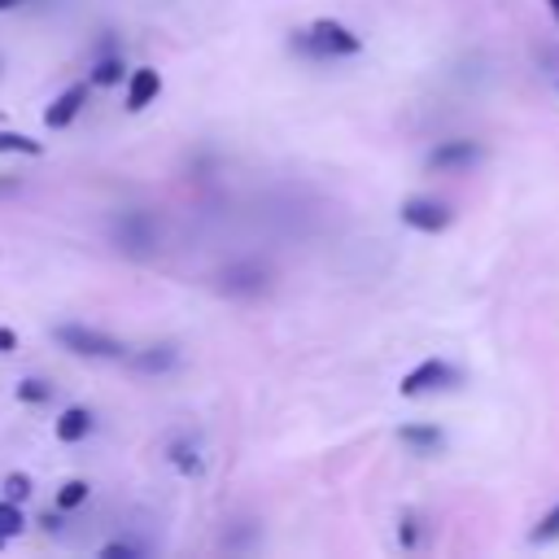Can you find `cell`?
<instances>
[{
  "label": "cell",
  "mask_w": 559,
  "mask_h": 559,
  "mask_svg": "<svg viewBox=\"0 0 559 559\" xmlns=\"http://www.w3.org/2000/svg\"><path fill=\"white\" fill-rule=\"evenodd\" d=\"M293 48H301V52H310V57H354V52L362 48V39H358L349 26H341V22H332V17H319L310 31H301V35L293 39Z\"/></svg>",
  "instance_id": "cell-1"
},
{
  "label": "cell",
  "mask_w": 559,
  "mask_h": 559,
  "mask_svg": "<svg viewBox=\"0 0 559 559\" xmlns=\"http://www.w3.org/2000/svg\"><path fill=\"white\" fill-rule=\"evenodd\" d=\"M57 341L70 349V354H83V358H122V341L96 332V328H83V323H66L57 328Z\"/></svg>",
  "instance_id": "cell-2"
},
{
  "label": "cell",
  "mask_w": 559,
  "mask_h": 559,
  "mask_svg": "<svg viewBox=\"0 0 559 559\" xmlns=\"http://www.w3.org/2000/svg\"><path fill=\"white\" fill-rule=\"evenodd\" d=\"M459 380V371L450 367V362H441V358H424L415 371H406L402 376V397H419V393H428V389H450Z\"/></svg>",
  "instance_id": "cell-3"
},
{
  "label": "cell",
  "mask_w": 559,
  "mask_h": 559,
  "mask_svg": "<svg viewBox=\"0 0 559 559\" xmlns=\"http://www.w3.org/2000/svg\"><path fill=\"white\" fill-rule=\"evenodd\" d=\"M402 223L415 227V231H445L450 227V210L432 197H411L402 201Z\"/></svg>",
  "instance_id": "cell-4"
},
{
  "label": "cell",
  "mask_w": 559,
  "mask_h": 559,
  "mask_svg": "<svg viewBox=\"0 0 559 559\" xmlns=\"http://www.w3.org/2000/svg\"><path fill=\"white\" fill-rule=\"evenodd\" d=\"M480 157V144L476 140H445V144H437L432 153H428V166L432 170H463V166H472Z\"/></svg>",
  "instance_id": "cell-5"
},
{
  "label": "cell",
  "mask_w": 559,
  "mask_h": 559,
  "mask_svg": "<svg viewBox=\"0 0 559 559\" xmlns=\"http://www.w3.org/2000/svg\"><path fill=\"white\" fill-rule=\"evenodd\" d=\"M83 105H87V83H74V87H66V92L44 109V122H48V127H70Z\"/></svg>",
  "instance_id": "cell-6"
},
{
  "label": "cell",
  "mask_w": 559,
  "mask_h": 559,
  "mask_svg": "<svg viewBox=\"0 0 559 559\" xmlns=\"http://www.w3.org/2000/svg\"><path fill=\"white\" fill-rule=\"evenodd\" d=\"M162 92V74L157 70H131V83H127V109H144L153 96Z\"/></svg>",
  "instance_id": "cell-7"
},
{
  "label": "cell",
  "mask_w": 559,
  "mask_h": 559,
  "mask_svg": "<svg viewBox=\"0 0 559 559\" xmlns=\"http://www.w3.org/2000/svg\"><path fill=\"white\" fill-rule=\"evenodd\" d=\"M266 284V271L258 262H240V266H227L223 271V288L227 293H258Z\"/></svg>",
  "instance_id": "cell-8"
},
{
  "label": "cell",
  "mask_w": 559,
  "mask_h": 559,
  "mask_svg": "<svg viewBox=\"0 0 559 559\" xmlns=\"http://www.w3.org/2000/svg\"><path fill=\"white\" fill-rule=\"evenodd\" d=\"M114 231H118V240H122L127 249H135V253L153 245V223H148V214H127Z\"/></svg>",
  "instance_id": "cell-9"
},
{
  "label": "cell",
  "mask_w": 559,
  "mask_h": 559,
  "mask_svg": "<svg viewBox=\"0 0 559 559\" xmlns=\"http://www.w3.org/2000/svg\"><path fill=\"white\" fill-rule=\"evenodd\" d=\"M87 432H92V415H87L83 406H70V411H61V419H57V437H61L66 445L83 441Z\"/></svg>",
  "instance_id": "cell-10"
},
{
  "label": "cell",
  "mask_w": 559,
  "mask_h": 559,
  "mask_svg": "<svg viewBox=\"0 0 559 559\" xmlns=\"http://www.w3.org/2000/svg\"><path fill=\"white\" fill-rule=\"evenodd\" d=\"M402 441L406 445H415V450H441V432L437 428H402Z\"/></svg>",
  "instance_id": "cell-11"
},
{
  "label": "cell",
  "mask_w": 559,
  "mask_h": 559,
  "mask_svg": "<svg viewBox=\"0 0 559 559\" xmlns=\"http://www.w3.org/2000/svg\"><path fill=\"white\" fill-rule=\"evenodd\" d=\"M0 153H26V157H39V140L17 135V131H0Z\"/></svg>",
  "instance_id": "cell-12"
},
{
  "label": "cell",
  "mask_w": 559,
  "mask_h": 559,
  "mask_svg": "<svg viewBox=\"0 0 559 559\" xmlns=\"http://www.w3.org/2000/svg\"><path fill=\"white\" fill-rule=\"evenodd\" d=\"M170 362H175V354H170L166 345H153L148 354H140V358H135V367H140V371H162V367H170Z\"/></svg>",
  "instance_id": "cell-13"
},
{
  "label": "cell",
  "mask_w": 559,
  "mask_h": 559,
  "mask_svg": "<svg viewBox=\"0 0 559 559\" xmlns=\"http://www.w3.org/2000/svg\"><path fill=\"white\" fill-rule=\"evenodd\" d=\"M528 537H533V542H555V537H559V502L537 520V528H533Z\"/></svg>",
  "instance_id": "cell-14"
},
{
  "label": "cell",
  "mask_w": 559,
  "mask_h": 559,
  "mask_svg": "<svg viewBox=\"0 0 559 559\" xmlns=\"http://www.w3.org/2000/svg\"><path fill=\"white\" fill-rule=\"evenodd\" d=\"M83 498H87V485H83V480H66V485H61V493H57V507H66V511H70V507H79Z\"/></svg>",
  "instance_id": "cell-15"
},
{
  "label": "cell",
  "mask_w": 559,
  "mask_h": 559,
  "mask_svg": "<svg viewBox=\"0 0 559 559\" xmlns=\"http://www.w3.org/2000/svg\"><path fill=\"white\" fill-rule=\"evenodd\" d=\"M0 533H4V537L22 533V511H17L13 502H0Z\"/></svg>",
  "instance_id": "cell-16"
},
{
  "label": "cell",
  "mask_w": 559,
  "mask_h": 559,
  "mask_svg": "<svg viewBox=\"0 0 559 559\" xmlns=\"http://www.w3.org/2000/svg\"><path fill=\"white\" fill-rule=\"evenodd\" d=\"M4 493H9V502H22V498L31 493V476H26V472H13V476L4 480Z\"/></svg>",
  "instance_id": "cell-17"
},
{
  "label": "cell",
  "mask_w": 559,
  "mask_h": 559,
  "mask_svg": "<svg viewBox=\"0 0 559 559\" xmlns=\"http://www.w3.org/2000/svg\"><path fill=\"white\" fill-rule=\"evenodd\" d=\"M118 79H122V61H114V57H109V61H100V66H96V74H92V83H118Z\"/></svg>",
  "instance_id": "cell-18"
},
{
  "label": "cell",
  "mask_w": 559,
  "mask_h": 559,
  "mask_svg": "<svg viewBox=\"0 0 559 559\" xmlns=\"http://www.w3.org/2000/svg\"><path fill=\"white\" fill-rule=\"evenodd\" d=\"M17 397H22V402H44V397H48V384H44V380H22V384H17Z\"/></svg>",
  "instance_id": "cell-19"
},
{
  "label": "cell",
  "mask_w": 559,
  "mask_h": 559,
  "mask_svg": "<svg viewBox=\"0 0 559 559\" xmlns=\"http://www.w3.org/2000/svg\"><path fill=\"white\" fill-rule=\"evenodd\" d=\"M170 454H175V467H179V472H201V459H197V450H188V445H175Z\"/></svg>",
  "instance_id": "cell-20"
},
{
  "label": "cell",
  "mask_w": 559,
  "mask_h": 559,
  "mask_svg": "<svg viewBox=\"0 0 559 559\" xmlns=\"http://www.w3.org/2000/svg\"><path fill=\"white\" fill-rule=\"evenodd\" d=\"M100 555H105V559H131V555H135V546H127V542H109Z\"/></svg>",
  "instance_id": "cell-21"
},
{
  "label": "cell",
  "mask_w": 559,
  "mask_h": 559,
  "mask_svg": "<svg viewBox=\"0 0 559 559\" xmlns=\"http://www.w3.org/2000/svg\"><path fill=\"white\" fill-rule=\"evenodd\" d=\"M13 349V332L9 328H0V354H9Z\"/></svg>",
  "instance_id": "cell-22"
},
{
  "label": "cell",
  "mask_w": 559,
  "mask_h": 559,
  "mask_svg": "<svg viewBox=\"0 0 559 559\" xmlns=\"http://www.w3.org/2000/svg\"><path fill=\"white\" fill-rule=\"evenodd\" d=\"M9 192H17V179H0V197H9Z\"/></svg>",
  "instance_id": "cell-23"
},
{
  "label": "cell",
  "mask_w": 559,
  "mask_h": 559,
  "mask_svg": "<svg viewBox=\"0 0 559 559\" xmlns=\"http://www.w3.org/2000/svg\"><path fill=\"white\" fill-rule=\"evenodd\" d=\"M546 9H550V17L559 22V0H546Z\"/></svg>",
  "instance_id": "cell-24"
},
{
  "label": "cell",
  "mask_w": 559,
  "mask_h": 559,
  "mask_svg": "<svg viewBox=\"0 0 559 559\" xmlns=\"http://www.w3.org/2000/svg\"><path fill=\"white\" fill-rule=\"evenodd\" d=\"M13 4H17V0H0V9H13Z\"/></svg>",
  "instance_id": "cell-25"
},
{
  "label": "cell",
  "mask_w": 559,
  "mask_h": 559,
  "mask_svg": "<svg viewBox=\"0 0 559 559\" xmlns=\"http://www.w3.org/2000/svg\"><path fill=\"white\" fill-rule=\"evenodd\" d=\"M0 546H4V533H0Z\"/></svg>",
  "instance_id": "cell-26"
}]
</instances>
